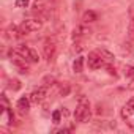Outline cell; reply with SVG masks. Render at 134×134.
Instances as JSON below:
<instances>
[{"mask_svg":"<svg viewBox=\"0 0 134 134\" xmlns=\"http://www.w3.org/2000/svg\"><path fill=\"white\" fill-rule=\"evenodd\" d=\"M92 115V109H90V101L85 96H81L74 110V120L79 123H88Z\"/></svg>","mask_w":134,"mask_h":134,"instance_id":"cell-1","label":"cell"},{"mask_svg":"<svg viewBox=\"0 0 134 134\" xmlns=\"http://www.w3.org/2000/svg\"><path fill=\"white\" fill-rule=\"evenodd\" d=\"M16 52H18L19 55H22V57H24L27 62H30V63H38V62H40V55H38L36 49H33L32 46H25V44L18 46V47H16Z\"/></svg>","mask_w":134,"mask_h":134,"instance_id":"cell-2","label":"cell"},{"mask_svg":"<svg viewBox=\"0 0 134 134\" xmlns=\"http://www.w3.org/2000/svg\"><path fill=\"white\" fill-rule=\"evenodd\" d=\"M19 27H21L24 35H29V33H33V32H38L43 27V21H40V19H25V21H22V24Z\"/></svg>","mask_w":134,"mask_h":134,"instance_id":"cell-3","label":"cell"},{"mask_svg":"<svg viewBox=\"0 0 134 134\" xmlns=\"http://www.w3.org/2000/svg\"><path fill=\"white\" fill-rule=\"evenodd\" d=\"M104 63H106V62L101 58V55H99L96 51L90 52L88 57H87V65H88L90 70H99L101 66H104Z\"/></svg>","mask_w":134,"mask_h":134,"instance_id":"cell-4","label":"cell"},{"mask_svg":"<svg viewBox=\"0 0 134 134\" xmlns=\"http://www.w3.org/2000/svg\"><path fill=\"white\" fill-rule=\"evenodd\" d=\"M55 51H57V44L54 40H46L44 41V46H43V55H44V60L46 62H51L55 55Z\"/></svg>","mask_w":134,"mask_h":134,"instance_id":"cell-5","label":"cell"},{"mask_svg":"<svg viewBox=\"0 0 134 134\" xmlns=\"http://www.w3.org/2000/svg\"><path fill=\"white\" fill-rule=\"evenodd\" d=\"M46 96H47V87H46V85H41V87L35 88V90L30 93V99H32V103H35V104L43 103Z\"/></svg>","mask_w":134,"mask_h":134,"instance_id":"cell-6","label":"cell"},{"mask_svg":"<svg viewBox=\"0 0 134 134\" xmlns=\"http://www.w3.org/2000/svg\"><path fill=\"white\" fill-rule=\"evenodd\" d=\"M88 35H90V29H87L85 25H79V27H76V29L73 30V40H74V41L82 40V38H85V36H88Z\"/></svg>","mask_w":134,"mask_h":134,"instance_id":"cell-7","label":"cell"},{"mask_svg":"<svg viewBox=\"0 0 134 134\" xmlns=\"http://www.w3.org/2000/svg\"><path fill=\"white\" fill-rule=\"evenodd\" d=\"M32 11L36 13L38 16H46L47 14V8H46V3L43 0H35L33 5H32Z\"/></svg>","mask_w":134,"mask_h":134,"instance_id":"cell-8","label":"cell"},{"mask_svg":"<svg viewBox=\"0 0 134 134\" xmlns=\"http://www.w3.org/2000/svg\"><path fill=\"white\" fill-rule=\"evenodd\" d=\"M30 104H32L30 96H22V98L18 99V109H19L22 114H25V112L30 110Z\"/></svg>","mask_w":134,"mask_h":134,"instance_id":"cell-9","label":"cell"},{"mask_svg":"<svg viewBox=\"0 0 134 134\" xmlns=\"http://www.w3.org/2000/svg\"><path fill=\"white\" fill-rule=\"evenodd\" d=\"M7 33H8L10 38H21V36H24L21 27H18V25H14V24H11V25L7 29Z\"/></svg>","mask_w":134,"mask_h":134,"instance_id":"cell-10","label":"cell"},{"mask_svg":"<svg viewBox=\"0 0 134 134\" xmlns=\"http://www.w3.org/2000/svg\"><path fill=\"white\" fill-rule=\"evenodd\" d=\"M96 21H98V14L92 10H88L82 14V22L84 24H92V22H96Z\"/></svg>","mask_w":134,"mask_h":134,"instance_id":"cell-11","label":"cell"},{"mask_svg":"<svg viewBox=\"0 0 134 134\" xmlns=\"http://www.w3.org/2000/svg\"><path fill=\"white\" fill-rule=\"evenodd\" d=\"M96 52L101 55V58H103L106 63H112V62L115 60L114 54H112V52H109V51H107V49H104V47H101V49H96Z\"/></svg>","mask_w":134,"mask_h":134,"instance_id":"cell-12","label":"cell"},{"mask_svg":"<svg viewBox=\"0 0 134 134\" xmlns=\"http://www.w3.org/2000/svg\"><path fill=\"white\" fill-rule=\"evenodd\" d=\"M73 71L74 73H82L84 71V57H77L73 62Z\"/></svg>","mask_w":134,"mask_h":134,"instance_id":"cell-13","label":"cell"},{"mask_svg":"<svg viewBox=\"0 0 134 134\" xmlns=\"http://www.w3.org/2000/svg\"><path fill=\"white\" fill-rule=\"evenodd\" d=\"M123 74H125V77H128V79H134V66H132V65H125Z\"/></svg>","mask_w":134,"mask_h":134,"instance_id":"cell-14","label":"cell"},{"mask_svg":"<svg viewBox=\"0 0 134 134\" xmlns=\"http://www.w3.org/2000/svg\"><path fill=\"white\" fill-rule=\"evenodd\" d=\"M8 88H11V90H14V92H18V90H21V82H19L18 79H10V84H8Z\"/></svg>","mask_w":134,"mask_h":134,"instance_id":"cell-15","label":"cell"},{"mask_svg":"<svg viewBox=\"0 0 134 134\" xmlns=\"http://www.w3.org/2000/svg\"><path fill=\"white\" fill-rule=\"evenodd\" d=\"M128 36H129V40H134V16L131 18L129 25H128Z\"/></svg>","mask_w":134,"mask_h":134,"instance_id":"cell-16","label":"cell"},{"mask_svg":"<svg viewBox=\"0 0 134 134\" xmlns=\"http://www.w3.org/2000/svg\"><path fill=\"white\" fill-rule=\"evenodd\" d=\"M62 114H63L62 110H54V112H52V121H54L55 125L60 123V120H62Z\"/></svg>","mask_w":134,"mask_h":134,"instance_id":"cell-17","label":"cell"},{"mask_svg":"<svg viewBox=\"0 0 134 134\" xmlns=\"http://www.w3.org/2000/svg\"><path fill=\"white\" fill-rule=\"evenodd\" d=\"M54 82H55V77H54V76H46V77L43 79V84H44L46 87H49V85H52Z\"/></svg>","mask_w":134,"mask_h":134,"instance_id":"cell-18","label":"cell"},{"mask_svg":"<svg viewBox=\"0 0 134 134\" xmlns=\"http://www.w3.org/2000/svg\"><path fill=\"white\" fill-rule=\"evenodd\" d=\"M30 3V0H16V7L18 8H27Z\"/></svg>","mask_w":134,"mask_h":134,"instance_id":"cell-19","label":"cell"},{"mask_svg":"<svg viewBox=\"0 0 134 134\" xmlns=\"http://www.w3.org/2000/svg\"><path fill=\"white\" fill-rule=\"evenodd\" d=\"M70 90H71V88H70V85H65V87H62V90H60V95H62V96H66V95L70 93Z\"/></svg>","mask_w":134,"mask_h":134,"instance_id":"cell-20","label":"cell"},{"mask_svg":"<svg viewBox=\"0 0 134 134\" xmlns=\"http://www.w3.org/2000/svg\"><path fill=\"white\" fill-rule=\"evenodd\" d=\"M107 71H109V74H112V76H117V73H115V68H112V65L110 63H107Z\"/></svg>","mask_w":134,"mask_h":134,"instance_id":"cell-21","label":"cell"},{"mask_svg":"<svg viewBox=\"0 0 134 134\" xmlns=\"http://www.w3.org/2000/svg\"><path fill=\"white\" fill-rule=\"evenodd\" d=\"M128 88L134 90V79H129V85H128Z\"/></svg>","mask_w":134,"mask_h":134,"instance_id":"cell-22","label":"cell"},{"mask_svg":"<svg viewBox=\"0 0 134 134\" xmlns=\"http://www.w3.org/2000/svg\"><path fill=\"white\" fill-rule=\"evenodd\" d=\"M131 54H132V55H134V47H132V51H131Z\"/></svg>","mask_w":134,"mask_h":134,"instance_id":"cell-23","label":"cell"}]
</instances>
